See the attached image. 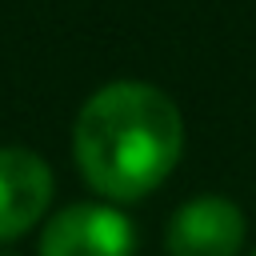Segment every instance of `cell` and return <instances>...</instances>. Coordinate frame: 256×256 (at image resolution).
Listing matches in <instances>:
<instances>
[{
    "mask_svg": "<svg viewBox=\"0 0 256 256\" xmlns=\"http://www.w3.org/2000/svg\"><path fill=\"white\" fill-rule=\"evenodd\" d=\"M132 220L108 204H72L44 224L40 256H132Z\"/></svg>",
    "mask_w": 256,
    "mask_h": 256,
    "instance_id": "obj_2",
    "label": "cell"
},
{
    "mask_svg": "<svg viewBox=\"0 0 256 256\" xmlns=\"http://www.w3.org/2000/svg\"><path fill=\"white\" fill-rule=\"evenodd\" d=\"M252 256H256V252H252Z\"/></svg>",
    "mask_w": 256,
    "mask_h": 256,
    "instance_id": "obj_5",
    "label": "cell"
},
{
    "mask_svg": "<svg viewBox=\"0 0 256 256\" xmlns=\"http://www.w3.org/2000/svg\"><path fill=\"white\" fill-rule=\"evenodd\" d=\"M52 200V172L28 148H0V240L24 236Z\"/></svg>",
    "mask_w": 256,
    "mask_h": 256,
    "instance_id": "obj_4",
    "label": "cell"
},
{
    "mask_svg": "<svg viewBox=\"0 0 256 256\" xmlns=\"http://www.w3.org/2000/svg\"><path fill=\"white\" fill-rule=\"evenodd\" d=\"M72 148L96 192L112 200H140L176 168L184 120L160 88L116 80L80 108Z\"/></svg>",
    "mask_w": 256,
    "mask_h": 256,
    "instance_id": "obj_1",
    "label": "cell"
},
{
    "mask_svg": "<svg viewBox=\"0 0 256 256\" xmlns=\"http://www.w3.org/2000/svg\"><path fill=\"white\" fill-rule=\"evenodd\" d=\"M244 244V216L224 196H200L168 220L172 256H236Z\"/></svg>",
    "mask_w": 256,
    "mask_h": 256,
    "instance_id": "obj_3",
    "label": "cell"
}]
</instances>
